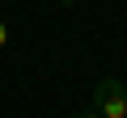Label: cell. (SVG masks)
I'll use <instances>...</instances> for the list:
<instances>
[{
	"mask_svg": "<svg viewBox=\"0 0 127 118\" xmlns=\"http://www.w3.org/2000/svg\"><path fill=\"white\" fill-rule=\"evenodd\" d=\"M93 110H97L102 118H127V89H123L114 76L97 80V84H93Z\"/></svg>",
	"mask_w": 127,
	"mask_h": 118,
	"instance_id": "obj_1",
	"label": "cell"
},
{
	"mask_svg": "<svg viewBox=\"0 0 127 118\" xmlns=\"http://www.w3.org/2000/svg\"><path fill=\"white\" fill-rule=\"evenodd\" d=\"M72 118H102L97 110H81V114H72Z\"/></svg>",
	"mask_w": 127,
	"mask_h": 118,
	"instance_id": "obj_3",
	"label": "cell"
},
{
	"mask_svg": "<svg viewBox=\"0 0 127 118\" xmlns=\"http://www.w3.org/2000/svg\"><path fill=\"white\" fill-rule=\"evenodd\" d=\"M4 46H9V25L0 21V51H4Z\"/></svg>",
	"mask_w": 127,
	"mask_h": 118,
	"instance_id": "obj_2",
	"label": "cell"
}]
</instances>
